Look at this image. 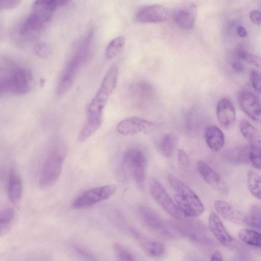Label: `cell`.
<instances>
[{"label":"cell","mask_w":261,"mask_h":261,"mask_svg":"<svg viewBox=\"0 0 261 261\" xmlns=\"http://www.w3.org/2000/svg\"><path fill=\"white\" fill-rule=\"evenodd\" d=\"M249 158V161L255 168L261 170V146L250 147Z\"/></svg>","instance_id":"obj_33"},{"label":"cell","mask_w":261,"mask_h":261,"mask_svg":"<svg viewBox=\"0 0 261 261\" xmlns=\"http://www.w3.org/2000/svg\"><path fill=\"white\" fill-rule=\"evenodd\" d=\"M245 224L250 227L261 230V206L258 204L252 205L249 214L246 216Z\"/></svg>","instance_id":"obj_26"},{"label":"cell","mask_w":261,"mask_h":261,"mask_svg":"<svg viewBox=\"0 0 261 261\" xmlns=\"http://www.w3.org/2000/svg\"><path fill=\"white\" fill-rule=\"evenodd\" d=\"M137 237L141 240L142 248L149 256L153 257H159L165 254L166 248L162 242L155 240L142 237L140 234H138Z\"/></svg>","instance_id":"obj_22"},{"label":"cell","mask_w":261,"mask_h":261,"mask_svg":"<svg viewBox=\"0 0 261 261\" xmlns=\"http://www.w3.org/2000/svg\"><path fill=\"white\" fill-rule=\"evenodd\" d=\"M239 127L242 135L248 141L255 142L259 138V133L257 129L248 121L242 120Z\"/></svg>","instance_id":"obj_29"},{"label":"cell","mask_w":261,"mask_h":261,"mask_svg":"<svg viewBox=\"0 0 261 261\" xmlns=\"http://www.w3.org/2000/svg\"><path fill=\"white\" fill-rule=\"evenodd\" d=\"M153 126L151 122L138 117L125 119L117 124V132L124 135H134L149 132Z\"/></svg>","instance_id":"obj_11"},{"label":"cell","mask_w":261,"mask_h":261,"mask_svg":"<svg viewBox=\"0 0 261 261\" xmlns=\"http://www.w3.org/2000/svg\"><path fill=\"white\" fill-rule=\"evenodd\" d=\"M214 207L217 213L223 218L236 224H245L246 216L229 203L221 200L214 202Z\"/></svg>","instance_id":"obj_15"},{"label":"cell","mask_w":261,"mask_h":261,"mask_svg":"<svg viewBox=\"0 0 261 261\" xmlns=\"http://www.w3.org/2000/svg\"><path fill=\"white\" fill-rule=\"evenodd\" d=\"M211 260H223L222 256L221 254L216 251L213 253L211 257Z\"/></svg>","instance_id":"obj_43"},{"label":"cell","mask_w":261,"mask_h":261,"mask_svg":"<svg viewBox=\"0 0 261 261\" xmlns=\"http://www.w3.org/2000/svg\"><path fill=\"white\" fill-rule=\"evenodd\" d=\"M168 180L171 187L176 191L174 198L176 205L186 217L200 216L204 206L197 195L186 184L169 174Z\"/></svg>","instance_id":"obj_3"},{"label":"cell","mask_w":261,"mask_h":261,"mask_svg":"<svg viewBox=\"0 0 261 261\" xmlns=\"http://www.w3.org/2000/svg\"><path fill=\"white\" fill-rule=\"evenodd\" d=\"M208 226L211 231L220 243L226 246L231 243V236L218 215L214 212H211L209 215Z\"/></svg>","instance_id":"obj_17"},{"label":"cell","mask_w":261,"mask_h":261,"mask_svg":"<svg viewBox=\"0 0 261 261\" xmlns=\"http://www.w3.org/2000/svg\"><path fill=\"white\" fill-rule=\"evenodd\" d=\"M118 70L116 66H111L105 75L95 96L89 103L87 109L103 111L108 98L116 87Z\"/></svg>","instance_id":"obj_6"},{"label":"cell","mask_w":261,"mask_h":261,"mask_svg":"<svg viewBox=\"0 0 261 261\" xmlns=\"http://www.w3.org/2000/svg\"><path fill=\"white\" fill-rule=\"evenodd\" d=\"M20 0H0L1 10H9L15 8L20 3Z\"/></svg>","instance_id":"obj_38"},{"label":"cell","mask_w":261,"mask_h":261,"mask_svg":"<svg viewBox=\"0 0 261 261\" xmlns=\"http://www.w3.org/2000/svg\"><path fill=\"white\" fill-rule=\"evenodd\" d=\"M114 251L119 260H135L133 254L123 245L115 243L113 245Z\"/></svg>","instance_id":"obj_32"},{"label":"cell","mask_w":261,"mask_h":261,"mask_svg":"<svg viewBox=\"0 0 261 261\" xmlns=\"http://www.w3.org/2000/svg\"><path fill=\"white\" fill-rule=\"evenodd\" d=\"M23 193V186L21 179L14 169L10 171L8 184V195L10 201L17 205L21 201Z\"/></svg>","instance_id":"obj_18"},{"label":"cell","mask_w":261,"mask_h":261,"mask_svg":"<svg viewBox=\"0 0 261 261\" xmlns=\"http://www.w3.org/2000/svg\"><path fill=\"white\" fill-rule=\"evenodd\" d=\"M148 185L153 198L165 211L177 220H184L186 218L162 184L156 178L150 177Z\"/></svg>","instance_id":"obj_7"},{"label":"cell","mask_w":261,"mask_h":261,"mask_svg":"<svg viewBox=\"0 0 261 261\" xmlns=\"http://www.w3.org/2000/svg\"><path fill=\"white\" fill-rule=\"evenodd\" d=\"M249 78L254 89L258 93H261V72L255 70H251Z\"/></svg>","instance_id":"obj_35"},{"label":"cell","mask_w":261,"mask_h":261,"mask_svg":"<svg viewBox=\"0 0 261 261\" xmlns=\"http://www.w3.org/2000/svg\"><path fill=\"white\" fill-rule=\"evenodd\" d=\"M176 140L175 137L170 134L163 137L160 144V149L162 154L166 158L172 156L175 146Z\"/></svg>","instance_id":"obj_30"},{"label":"cell","mask_w":261,"mask_h":261,"mask_svg":"<svg viewBox=\"0 0 261 261\" xmlns=\"http://www.w3.org/2000/svg\"><path fill=\"white\" fill-rule=\"evenodd\" d=\"M183 221L172 222L171 225L191 241L203 245L212 243L211 239L205 233L206 229L203 225L197 222Z\"/></svg>","instance_id":"obj_9"},{"label":"cell","mask_w":261,"mask_h":261,"mask_svg":"<svg viewBox=\"0 0 261 261\" xmlns=\"http://www.w3.org/2000/svg\"><path fill=\"white\" fill-rule=\"evenodd\" d=\"M15 217V212L9 207H5L0 212V236H5L11 229Z\"/></svg>","instance_id":"obj_23"},{"label":"cell","mask_w":261,"mask_h":261,"mask_svg":"<svg viewBox=\"0 0 261 261\" xmlns=\"http://www.w3.org/2000/svg\"><path fill=\"white\" fill-rule=\"evenodd\" d=\"M177 162L178 165L183 168L188 167L189 165V158L183 149H179L177 152Z\"/></svg>","instance_id":"obj_37"},{"label":"cell","mask_w":261,"mask_h":261,"mask_svg":"<svg viewBox=\"0 0 261 261\" xmlns=\"http://www.w3.org/2000/svg\"><path fill=\"white\" fill-rule=\"evenodd\" d=\"M34 79L31 70L27 67L8 62L1 67V94L23 95L32 89Z\"/></svg>","instance_id":"obj_2"},{"label":"cell","mask_w":261,"mask_h":261,"mask_svg":"<svg viewBox=\"0 0 261 261\" xmlns=\"http://www.w3.org/2000/svg\"><path fill=\"white\" fill-rule=\"evenodd\" d=\"M204 139L208 147L217 152L222 149L224 144V135L217 126H208L204 132Z\"/></svg>","instance_id":"obj_19"},{"label":"cell","mask_w":261,"mask_h":261,"mask_svg":"<svg viewBox=\"0 0 261 261\" xmlns=\"http://www.w3.org/2000/svg\"><path fill=\"white\" fill-rule=\"evenodd\" d=\"M249 17L252 22L255 24H261V12L258 10H252L249 14Z\"/></svg>","instance_id":"obj_39"},{"label":"cell","mask_w":261,"mask_h":261,"mask_svg":"<svg viewBox=\"0 0 261 261\" xmlns=\"http://www.w3.org/2000/svg\"><path fill=\"white\" fill-rule=\"evenodd\" d=\"M75 252L81 256L89 260H97L96 256L88 249L79 244H74L73 246Z\"/></svg>","instance_id":"obj_36"},{"label":"cell","mask_w":261,"mask_h":261,"mask_svg":"<svg viewBox=\"0 0 261 261\" xmlns=\"http://www.w3.org/2000/svg\"><path fill=\"white\" fill-rule=\"evenodd\" d=\"M237 32L238 35L241 37H245L247 35V32L245 29L242 26H239L237 28Z\"/></svg>","instance_id":"obj_42"},{"label":"cell","mask_w":261,"mask_h":261,"mask_svg":"<svg viewBox=\"0 0 261 261\" xmlns=\"http://www.w3.org/2000/svg\"><path fill=\"white\" fill-rule=\"evenodd\" d=\"M116 187L109 185L87 190L75 199L72 207L76 209L88 207L111 197L116 191Z\"/></svg>","instance_id":"obj_8"},{"label":"cell","mask_w":261,"mask_h":261,"mask_svg":"<svg viewBox=\"0 0 261 261\" xmlns=\"http://www.w3.org/2000/svg\"><path fill=\"white\" fill-rule=\"evenodd\" d=\"M237 59L245 61L249 64L256 66H261V58L257 56L247 52L243 48L239 47L237 48L235 52Z\"/></svg>","instance_id":"obj_31"},{"label":"cell","mask_w":261,"mask_h":261,"mask_svg":"<svg viewBox=\"0 0 261 261\" xmlns=\"http://www.w3.org/2000/svg\"><path fill=\"white\" fill-rule=\"evenodd\" d=\"M34 50L38 56L41 58H46L51 53V48L46 43L40 42L35 45Z\"/></svg>","instance_id":"obj_34"},{"label":"cell","mask_w":261,"mask_h":261,"mask_svg":"<svg viewBox=\"0 0 261 261\" xmlns=\"http://www.w3.org/2000/svg\"><path fill=\"white\" fill-rule=\"evenodd\" d=\"M87 115V121L79 135L81 142L85 141L92 136L102 123L103 114H88Z\"/></svg>","instance_id":"obj_20"},{"label":"cell","mask_w":261,"mask_h":261,"mask_svg":"<svg viewBox=\"0 0 261 261\" xmlns=\"http://www.w3.org/2000/svg\"><path fill=\"white\" fill-rule=\"evenodd\" d=\"M67 153L66 145L62 143L54 145L49 150L42 164L39 182L41 187L47 188L59 179Z\"/></svg>","instance_id":"obj_4"},{"label":"cell","mask_w":261,"mask_h":261,"mask_svg":"<svg viewBox=\"0 0 261 261\" xmlns=\"http://www.w3.org/2000/svg\"><path fill=\"white\" fill-rule=\"evenodd\" d=\"M196 9L194 5L176 10L173 13L174 22L181 29L189 30L193 28L196 19Z\"/></svg>","instance_id":"obj_16"},{"label":"cell","mask_w":261,"mask_h":261,"mask_svg":"<svg viewBox=\"0 0 261 261\" xmlns=\"http://www.w3.org/2000/svg\"><path fill=\"white\" fill-rule=\"evenodd\" d=\"M239 100L242 111L253 120L261 123V103L256 95L251 92H243Z\"/></svg>","instance_id":"obj_12"},{"label":"cell","mask_w":261,"mask_h":261,"mask_svg":"<svg viewBox=\"0 0 261 261\" xmlns=\"http://www.w3.org/2000/svg\"><path fill=\"white\" fill-rule=\"evenodd\" d=\"M57 8L65 6L70 0H50Z\"/></svg>","instance_id":"obj_41"},{"label":"cell","mask_w":261,"mask_h":261,"mask_svg":"<svg viewBox=\"0 0 261 261\" xmlns=\"http://www.w3.org/2000/svg\"><path fill=\"white\" fill-rule=\"evenodd\" d=\"M122 164L124 170L134 180L137 186L143 188L146 178L147 158L140 149L133 147L124 153Z\"/></svg>","instance_id":"obj_5"},{"label":"cell","mask_w":261,"mask_h":261,"mask_svg":"<svg viewBox=\"0 0 261 261\" xmlns=\"http://www.w3.org/2000/svg\"><path fill=\"white\" fill-rule=\"evenodd\" d=\"M93 37V32L90 31L78 44L60 75L56 88L57 96L64 95L72 86L77 72L89 57Z\"/></svg>","instance_id":"obj_1"},{"label":"cell","mask_w":261,"mask_h":261,"mask_svg":"<svg viewBox=\"0 0 261 261\" xmlns=\"http://www.w3.org/2000/svg\"><path fill=\"white\" fill-rule=\"evenodd\" d=\"M217 119L221 126L225 129H230L236 120V111L232 102L227 98L221 99L216 109Z\"/></svg>","instance_id":"obj_14"},{"label":"cell","mask_w":261,"mask_h":261,"mask_svg":"<svg viewBox=\"0 0 261 261\" xmlns=\"http://www.w3.org/2000/svg\"><path fill=\"white\" fill-rule=\"evenodd\" d=\"M137 213L141 221L150 229L166 237L171 236L161 217L150 208L141 205L137 209Z\"/></svg>","instance_id":"obj_10"},{"label":"cell","mask_w":261,"mask_h":261,"mask_svg":"<svg viewBox=\"0 0 261 261\" xmlns=\"http://www.w3.org/2000/svg\"><path fill=\"white\" fill-rule=\"evenodd\" d=\"M247 184L251 194L261 200V177L256 173L250 171L247 174Z\"/></svg>","instance_id":"obj_25"},{"label":"cell","mask_w":261,"mask_h":261,"mask_svg":"<svg viewBox=\"0 0 261 261\" xmlns=\"http://www.w3.org/2000/svg\"><path fill=\"white\" fill-rule=\"evenodd\" d=\"M240 239L250 246L261 248V233L249 229H243L239 232Z\"/></svg>","instance_id":"obj_24"},{"label":"cell","mask_w":261,"mask_h":261,"mask_svg":"<svg viewBox=\"0 0 261 261\" xmlns=\"http://www.w3.org/2000/svg\"><path fill=\"white\" fill-rule=\"evenodd\" d=\"M125 42V39L123 36H118L112 39L106 48V58L111 59L117 56L123 48Z\"/></svg>","instance_id":"obj_27"},{"label":"cell","mask_w":261,"mask_h":261,"mask_svg":"<svg viewBox=\"0 0 261 261\" xmlns=\"http://www.w3.org/2000/svg\"><path fill=\"white\" fill-rule=\"evenodd\" d=\"M197 169L203 179L216 189H220L221 179L219 174L204 161L200 160L197 163Z\"/></svg>","instance_id":"obj_21"},{"label":"cell","mask_w":261,"mask_h":261,"mask_svg":"<svg viewBox=\"0 0 261 261\" xmlns=\"http://www.w3.org/2000/svg\"><path fill=\"white\" fill-rule=\"evenodd\" d=\"M250 147H241L231 149L226 153L227 158L235 163H245L249 161Z\"/></svg>","instance_id":"obj_28"},{"label":"cell","mask_w":261,"mask_h":261,"mask_svg":"<svg viewBox=\"0 0 261 261\" xmlns=\"http://www.w3.org/2000/svg\"><path fill=\"white\" fill-rule=\"evenodd\" d=\"M231 67L233 70L237 72H241L244 70V66L242 61L238 59L232 62Z\"/></svg>","instance_id":"obj_40"},{"label":"cell","mask_w":261,"mask_h":261,"mask_svg":"<svg viewBox=\"0 0 261 261\" xmlns=\"http://www.w3.org/2000/svg\"><path fill=\"white\" fill-rule=\"evenodd\" d=\"M168 15V10L165 7L155 4L142 8L136 17L142 23H159L165 21Z\"/></svg>","instance_id":"obj_13"}]
</instances>
